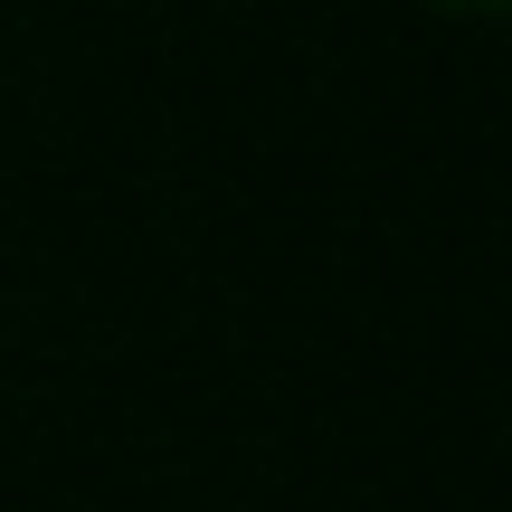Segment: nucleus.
Instances as JSON below:
<instances>
[{"instance_id": "f257e3e1", "label": "nucleus", "mask_w": 512, "mask_h": 512, "mask_svg": "<svg viewBox=\"0 0 512 512\" xmlns=\"http://www.w3.org/2000/svg\"><path fill=\"white\" fill-rule=\"evenodd\" d=\"M446 10H484V0H446Z\"/></svg>"}]
</instances>
